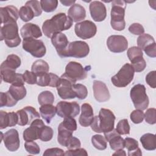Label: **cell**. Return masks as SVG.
<instances>
[{
    "instance_id": "d4e9b609",
    "label": "cell",
    "mask_w": 156,
    "mask_h": 156,
    "mask_svg": "<svg viewBox=\"0 0 156 156\" xmlns=\"http://www.w3.org/2000/svg\"><path fill=\"white\" fill-rule=\"evenodd\" d=\"M68 16L73 22H79L85 19L86 11L85 8L79 4H73L68 10Z\"/></svg>"
},
{
    "instance_id": "ffe728a7",
    "label": "cell",
    "mask_w": 156,
    "mask_h": 156,
    "mask_svg": "<svg viewBox=\"0 0 156 156\" xmlns=\"http://www.w3.org/2000/svg\"><path fill=\"white\" fill-rule=\"evenodd\" d=\"M51 38L52 44L55 47L58 55L62 57L63 52L69 44L67 37L62 32H57L54 34Z\"/></svg>"
},
{
    "instance_id": "4fadbf2b",
    "label": "cell",
    "mask_w": 156,
    "mask_h": 156,
    "mask_svg": "<svg viewBox=\"0 0 156 156\" xmlns=\"http://www.w3.org/2000/svg\"><path fill=\"white\" fill-rule=\"evenodd\" d=\"M16 113L18 118V124L21 126L30 124L34 119L40 117L36 109L32 106H26L23 109L18 110Z\"/></svg>"
},
{
    "instance_id": "484cf974",
    "label": "cell",
    "mask_w": 156,
    "mask_h": 156,
    "mask_svg": "<svg viewBox=\"0 0 156 156\" xmlns=\"http://www.w3.org/2000/svg\"><path fill=\"white\" fill-rule=\"evenodd\" d=\"M49 69V66L48 63L41 59L34 62L31 67V71L34 73L37 77L48 73Z\"/></svg>"
},
{
    "instance_id": "6125c7cd",
    "label": "cell",
    "mask_w": 156,
    "mask_h": 156,
    "mask_svg": "<svg viewBox=\"0 0 156 156\" xmlns=\"http://www.w3.org/2000/svg\"><path fill=\"white\" fill-rule=\"evenodd\" d=\"M113 155H126V153L124 150L119 149L116 151L114 154H113Z\"/></svg>"
},
{
    "instance_id": "bcb514c9",
    "label": "cell",
    "mask_w": 156,
    "mask_h": 156,
    "mask_svg": "<svg viewBox=\"0 0 156 156\" xmlns=\"http://www.w3.org/2000/svg\"><path fill=\"white\" fill-rule=\"evenodd\" d=\"M26 4L29 5L34 13L35 16H40L42 13V9L40 5V2L36 0L28 1L26 2Z\"/></svg>"
},
{
    "instance_id": "f35d334b",
    "label": "cell",
    "mask_w": 156,
    "mask_h": 156,
    "mask_svg": "<svg viewBox=\"0 0 156 156\" xmlns=\"http://www.w3.org/2000/svg\"><path fill=\"white\" fill-rule=\"evenodd\" d=\"M53 134L54 132L52 129L44 125L40 131L39 139L44 142L49 141L52 138Z\"/></svg>"
},
{
    "instance_id": "c3c4849f",
    "label": "cell",
    "mask_w": 156,
    "mask_h": 156,
    "mask_svg": "<svg viewBox=\"0 0 156 156\" xmlns=\"http://www.w3.org/2000/svg\"><path fill=\"white\" fill-rule=\"evenodd\" d=\"M23 77L24 81L28 84L33 85L37 83V76L32 71L26 70L23 74Z\"/></svg>"
},
{
    "instance_id": "f546056e",
    "label": "cell",
    "mask_w": 156,
    "mask_h": 156,
    "mask_svg": "<svg viewBox=\"0 0 156 156\" xmlns=\"http://www.w3.org/2000/svg\"><path fill=\"white\" fill-rule=\"evenodd\" d=\"M73 132L58 126L57 136V141L58 143L63 146L66 147L68 141L73 136Z\"/></svg>"
},
{
    "instance_id": "d6a6232c",
    "label": "cell",
    "mask_w": 156,
    "mask_h": 156,
    "mask_svg": "<svg viewBox=\"0 0 156 156\" xmlns=\"http://www.w3.org/2000/svg\"><path fill=\"white\" fill-rule=\"evenodd\" d=\"M19 16L22 21L24 22L29 21L35 16L34 13L32 9L26 4L20 8L19 11Z\"/></svg>"
},
{
    "instance_id": "8992f818",
    "label": "cell",
    "mask_w": 156,
    "mask_h": 156,
    "mask_svg": "<svg viewBox=\"0 0 156 156\" xmlns=\"http://www.w3.org/2000/svg\"><path fill=\"white\" fill-rule=\"evenodd\" d=\"M90 52L88 44L83 41H74L69 43L66 49L63 52L62 57H72L83 58L88 55Z\"/></svg>"
},
{
    "instance_id": "8d00e7d4",
    "label": "cell",
    "mask_w": 156,
    "mask_h": 156,
    "mask_svg": "<svg viewBox=\"0 0 156 156\" xmlns=\"http://www.w3.org/2000/svg\"><path fill=\"white\" fill-rule=\"evenodd\" d=\"M59 126L67 129L72 132L75 131L77 129V123L76 121L74 118L68 116L64 118L63 121L59 124Z\"/></svg>"
},
{
    "instance_id": "e0dca14e",
    "label": "cell",
    "mask_w": 156,
    "mask_h": 156,
    "mask_svg": "<svg viewBox=\"0 0 156 156\" xmlns=\"http://www.w3.org/2000/svg\"><path fill=\"white\" fill-rule=\"evenodd\" d=\"M90 12L91 18L94 21H104L107 16V10L105 5L101 1H94L90 4Z\"/></svg>"
},
{
    "instance_id": "3957f363",
    "label": "cell",
    "mask_w": 156,
    "mask_h": 156,
    "mask_svg": "<svg viewBox=\"0 0 156 156\" xmlns=\"http://www.w3.org/2000/svg\"><path fill=\"white\" fill-rule=\"evenodd\" d=\"M1 40H4L9 48L18 46L21 40L18 34V26L16 22L9 23L1 25L0 30Z\"/></svg>"
},
{
    "instance_id": "83f0119b",
    "label": "cell",
    "mask_w": 156,
    "mask_h": 156,
    "mask_svg": "<svg viewBox=\"0 0 156 156\" xmlns=\"http://www.w3.org/2000/svg\"><path fill=\"white\" fill-rule=\"evenodd\" d=\"M140 141L146 150L154 151L156 149V140L154 134L150 133L144 134L140 138Z\"/></svg>"
},
{
    "instance_id": "d6986e66",
    "label": "cell",
    "mask_w": 156,
    "mask_h": 156,
    "mask_svg": "<svg viewBox=\"0 0 156 156\" xmlns=\"http://www.w3.org/2000/svg\"><path fill=\"white\" fill-rule=\"evenodd\" d=\"M1 24L3 25L9 23L16 22L19 17L18 9L13 5H7L0 8Z\"/></svg>"
},
{
    "instance_id": "74e56055",
    "label": "cell",
    "mask_w": 156,
    "mask_h": 156,
    "mask_svg": "<svg viewBox=\"0 0 156 156\" xmlns=\"http://www.w3.org/2000/svg\"><path fill=\"white\" fill-rule=\"evenodd\" d=\"M40 2L41 9L46 12L54 11L58 5V1L57 0H41Z\"/></svg>"
},
{
    "instance_id": "1f68e13d",
    "label": "cell",
    "mask_w": 156,
    "mask_h": 156,
    "mask_svg": "<svg viewBox=\"0 0 156 156\" xmlns=\"http://www.w3.org/2000/svg\"><path fill=\"white\" fill-rule=\"evenodd\" d=\"M16 101L8 91L5 93H0V107H11L16 104Z\"/></svg>"
},
{
    "instance_id": "277c9868",
    "label": "cell",
    "mask_w": 156,
    "mask_h": 156,
    "mask_svg": "<svg viewBox=\"0 0 156 156\" xmlns=\"http://www.w3.org/2000/svg\"><path fill=\"white\" fill-rule=\"evenodd\" d=\"M130 96L136 109L144 110L147 108L149 101L144 85L138 83L134 85L130 90Z\"/></svg>"
},
{
    "instance_id": "9f6ffc18",
    "label": "cell",
    "mask_w": 156,
    "mask_h": 156,
    "mask_svg": "<svg viewBox=\"0 0 156 156\" xmlns=\"http://www.w3.org/2000/svg\"><path fill=\"white\" fill-rule=\"evenodd\" d=\"M144 52L150 57L155 58L156 57V44L155 42L153 43L146 46L144 49Z\"/></svg>"
},
{
    "instance_id": "f6af8a7d",
    "label": "cell",
    "mask_w": 156,
    "mask_h": 156,
    "mask_svg": "<svg viewBox=\"0 0 156 156\" xmlns=\"http://www.w3.org/2000/svg\"><path fill=\"white\" fill-rule=\"evenodd\" d=\"M145 121L149 124H154L156 122V110L154 108H148L144 116Z\"/></svg>"
},
{
    "instance_id": "f907efd6",
    "label": "cell",
    "mask_w": 156,
    "mask_h": 156,
    "mask_svg": "<svg viewBox=\"0 0 156 156\" xmlns=\"http://www.w3.org/2000/svg\"><path fill=\"white\" fill-rule=\"evenodd\" d=\"M129 31L133 35H141L144 32L143 26L140 23H133L129 27Z\"/></svg>"
},
{
    "instance_id": "f5cc1de1",
    "label": "cell",
    "mask_w": 156,
    "mask_h": 156,
    "mask_svg": "<svg viewBox=\"0 0 156 156\" xmlns=\"http://www.w3.org/2000/svg\"><path fill=\"white\" fill-rule=\"evenodd\" d=\"M65 155H71V156H78V155H85L87 156L88 153L85 149L83 148H77L74 149H68L65 153Z\"/></svg>"
},
{
    "instance_id": "9c48e42d",
    "label": "cell",
    "mask_w": 156,
    "mask_h": 156,
    "mask_svg": "<svg viewBox=\"0 0 156 156\" xmlns=\"http://www.w3.org/2000/svg\"><path fill=\"white\" fill-rule=\"evenodd\" d=\"M63 74L74 83L77 80L85 79L87 76L85 68L80 63L76 62H69L66 66Z\"/></svg>"
},
{
    "instance_id": "7a4b0ae2",
    "label": "cell",
    "mask_w": 156,
    "mask_h": 156,
    "mask_svg": "<svg viewBox=\"0 0 156 156\" xmlns=\"http://www.w3.org/2000/svg\"><path fill=\"white\" fill-rule=\"evenodd\" d=\"M126 7V1L115 0L112 1L111 9V26L118 31L124 29L126 22L124 20L125 9Z\"/></svg>"
},
{
    "instance_id": "ba28073f",
    "label": "cell",
    "mask_w": 156,
    "mask_h": 156,
    "mask_svg": "<svg viewBox=\"0 0 156 156\" xmlns=\"http://www.w3.org/2000/svg\"><path fill=\"white\" fill-rule=\"evenodd\" d=\"M115 116L109 109L101 108L98 115L99 130L104 133L109 132L114 129Z\"/></svg>"
},
{
    "instance_id": "7dc6e473",
    "label": "cell",
    "mask_w": 156,
    "mask_h": 156,
    "mask_svg": "<svg viewBox=\"0 0 156 156\" xmlns=\"http://www.w3.org/2000/svg\"><path fill=\"white\" fill-rule=\"evenodd\" d=\"M131 65L132 66L134 71L137 73L143 71L146 66V63L143 57L136 59L131 62Z\"/></svg>"
},
{
    "instance_id": "6da1fadb",
    "label": "cell",
    "mask_w": 156,
    "mask_h": 156,
    "mask_svg": "<svg viewBox=\"0 0 156 156\" xmlns=\"http://www.w3.org/2000/svg\"><path fill=\"white\" fill-rule=\"evenodd\" d=\"M73 22V20L65 13H57L43 23L42 26L43 32L48 38H51L54 34L71 28Z\"/></svg>"
},
{
    "instance_id": "603a6c76",
    "label": "cell",
    "mask_w": 156,
    "mask_h": 156,
    "mask_svg": "<svg viewBox=\"0 0 156 156\" xmlns=\"http://www.w3.org/2000/svg\"><path fill=\"white\" fill-rule=\"evenodd\" d=\"M20 34L23 38H38L42 36V32L38 26L33 23L24 24L20 30Z\"/></svg>"
},
{
    "instance_id": "52a82bcc",
    "label": "cell",
    "mask_w": 156,
    "mask_h": 156,
    "mask_svg": "<svg viewBox=\"0 0 156 156\" xmlns=\"http://www.w3.org/2000/svg\"><path fill=\"white\" fill-rule=\"evenodd\" d=\"M23 48L24 51L37 58L43 57L46 52L44 43L41 40L33 38H23Z\"/></svg>"
},
{
    "instance_id": "cb8c5ba5",
    "label": "cell",
    "mask_w": 156,
    "mask_h": 156,
    "mask_svg": "<svg viewBox=\"0 0 156 156\" xmlns=\"http://www.w3.org/2000/svg\"><path fill=\"white\" fill-rule=\"evenodd\" d=\"M59 80L60 77H58V76L50 73L38 77L37 84L40 87L49 86L52 87H57Z\"/></svg>"
},
{
    "instance_id": "44dd1931",
    "label": "cell",
    "mask_w": 156,
    "mask_h": 156,
    "mask_svg": "<svg viewBox=\"0 0 156 156\" xmlns=\"http://www.w3.org/2000/svg\"><path fill=\"white\" fill-rule=\"evenodd\" d=\"M104 134L105 140L109 142L110 148L112 150L118 151L125 147L124 140L116 132V129H113L112 131Z\"/></svg>"
},
{
    "instance_id": "7bdbcfd3",
    "label": "cell",
    "mask_w": 156,
    "mask_h": 156,
    "mask_svg": "<svg viewBox=\"0 0 156 156\" xmlns=\"http://www.w3.org/2000/svg\"><path fill=\"white\" fill-rule=\"evenodd\" d=\"M24 147L26 151L33 155L38 154L40 152V148L38 144L34 141H26L24 144Z\"/></svg>"
},
{
    "instance_id": "b9f144b4",
    "label": "cell",
    "mask_w": 156,
    "mask_h": 156,
    "mask_svg": "<svg viewBox=\"0 0 156 156\" xmlns=\"http://www.w3.org/2000/svg\"><path fill=\"white\" fill-rule=\"evenodd\" d=\"M116 132L119 135H126L130 133V126L127 119L120 120L116 127Z\"/></svg>"
},
{
    "instance_id": "db71d44e",
    "label": "cell",
    "mask_w": 156,
    "mask_h": 156,
    "mask_svg": "<svg viewBox=\"0 0 156 156\" xmlns=\"http://www.w3.org/2000/svg\"><path fill=\"white\" fill-rule=\"evenodd\" d=\"M155 74H156V71H152L149 72L146 76V83L152 88H155L156 87Z\"/></svg>"
},
{
    "instance_id": "4dcf8cb0",
    "label": "cell",
    "mask_w": 156,
    "mask_h": 156,
    "mask_svg": "<svg viewBox=\"0 0 156 156\" xmlns=\"http://www.w3.org/2000/svg\"><path fill=\"white\" fill-rule=\"evenodd\" d=\"M21 58L17 55L10 54L7 56L6 60L1 64L13 70H16L21 65Z\"/></svg>"
},
{
    "instance_id": "30bf717a",
    "label": "cell",
    "mask_w": 156,
    "mask_h": 156,
    "mask_svg": "<svg viewBox=\"0 0 156 156\" xmlns=\"http://www.w3.org/2000/svg\"><path fill=\"white\" fill-rule=\"evenodd\" d=\"M74 31L78 37L83 40H87L93 37L96 35L97 27L92 21L85 20L75 24Z\"/></svg>"
},
{
    "instance_id": "f1b7e54d",
    "label": "cell",
    "mask_w": 156,
    "mask_h": 156,
    "mask_svg": "<svg viewBox=\"0 0 156 156\" xmlns=\"http://www.w3.org/2000/svg\"><path fill=\"white\" fill-rule=\"evenodd\" d=\"M9 92L12 97L16 101L23 99L26 95V89L24 85H11Z\"/></svg>"
},
{
    "instance_id": "ab89813d",
    "label": "cell",
    "mask_w": 156,
    "mask_h": 156,
    "mask_svg": "<svg viewBox=\"0 0 156 156\" xmlns=\"http://www.w3.org/2000/svg\"><path fill=\"white\" fill-rule=\"evenodd\" d=\"M127 54L129 60L131 62L143 57V55L142 50L138 46H133L128 49Z\"/></svg>"
},
{
    "instance_id": "681fc988",
    "label": "cell",
    "mask_w": 156,
    "mask_h": 156,
    "mask_svg": "<svg viewBox=\"0 0 156 156\" xmlns=\"http://www.w3.org/2000/svg\"><path fill=\"white\" fill-rule=\"evenodd\" d=\"M124 146L127 148L128 152L132 151L138 147V143L134 138L126 137L124 139Z\"/></svg>"
},
{
    "instance_id": "680465c9",
    "label": "cell",
    "mask_w": 156,
    "mask_h": 156,
    "mask_svg": "<svg viewBox=\"0 0 156 156\" xmlns=\"http://www.w3.org/2000/svg\"><path fill=\"white\" fill-rule=\"evenodd\" d=\"M9 118V127L15 126L16 124H18V115L15 112H9L8 113Z\"/></svg>"
},
{
    "instance_id": "5bb4252c",
    "label": "cell",
    "mask_w": 156,
    "mask_h": 156,
    "mask_svg": "<svg viewBox=\"0 0 156 156\" xmlns=\"http://www.w3.org/2000/svg\"><path fill=\"white\" fill-rule=\"evenodd\" d=\"M107 46L111 52L120 53L127 49L128 41L126 38L122 35H113L108 38Z\"/></svg>"
},
{
    "instance_id": "4316f807",
    "label": "cell",
    "mask_w": 156,
    "mask_h": 156,
    "mask_svg": "<svg viewBox=\"0 0 156 156\" xmlns=\"http://www.w3.org/2000/svg\"><path fill=\"white\" fill-rule=\"evenodd\" d=\"M40 112L41 117L48 124H49L56 113V107L52 104L43 105L40 107Z\"/></svg>"
},
{
    "instance_id": "8fae6325",
    "label": "cell",
    "mask_w": 156,
    "mask_h": 156,
    "mask_svg": "<svg viewBox=\"0 0 156 156\" xmlns=\"http://www.w3.org/2000/svg\"><path fill=\"white\" fill-rule=\"evenodd\" d=\"M80 112V107L76 102L60 101L56 105V113L61 118L75 117Z\"/></svg>"
},
{
    "instance_id": "5b68a950",
    "label": "cell",
    "mask_w": 156,
    "mask_h": 156,
    "mask_svg": "<svg viewBox=\"0 0 156 156\" xmlns=\"http://www.w3.org/2000/svg\"><path fill=\"white\" fill-rule=\"evenodd\" d=\"M135 71L129 63L124 64L116 74L111 78L112 83L117 87H125L133 80Z\"/></svg>"
},
{
    "instance_id": "ee69618b",
    "label": "cell",
    "mask_w": 156,
    "mask_h": 156,
    "mask_svg": "<svg viewBox=\"0 0 156 156\" xmlns=\"http://www.w3.org/2000/svg\"><path fill=\"white\" fill-rule=\"evenodd\" d=\"M144 114L143 110L136 109L133 110L130 115V118L131 121L134 124H139L143 122L144 119Z\"/></svg>"
},
{
    "instance_id": "ac0fdd59",
    "label": "cell",
    "mask_w": 156,
    "mask_h": 156,
    "mask_svg": "<svg viewBox=\"0 0 156 156\" xmlns=\"http://www.w3.org/2000/svg\"><path fill=\"white\" fill-rule=\"evenodd\" d=\"M94 97L99 102H106L109 100L110 94L107 85L99 80H94L93 85Z\"/></svg>"
},
{
    "instance_id": "d590c367",
    "label": "cell",
    "mask_w": 156,
    "mask_h": 156,
    "mask_svg": "<svg viewBox=\"0 0 156 156\" xmlns=\"http://www.w3.org/2000/svg\"><path fill=\"white\" fill-rule=\"evenodd\" d=\"M93 146L98 150H104L107 148V140L101 135H94L91 137Z\"/></svg>"
},
{
    "instance_id": "e575fe53",
    "label": "cell",
    "mask_w": 156,
    "mask_h": 156,
    "mask_svg": "<svg viewBox=\"0 0 156 156\" xmlns=\"http://www.w3.org/2000/svg\"><path fill=\"white\" fill-rule=\"evenodd\" d=\"M38 101L40 105L52 104L54 101V96L50 91H44L40 93L38 97Z\"/></svg>"
},
{
    "instance_id": "11a10c76",
    "label": "cell",
    "mask_w": 156,
    "mask_h": 156,
    "mask_svg": "<svg viewBox=\"0 0 156 156\" xmlns=\"http://www.w3.org/2000/svg\"><path fill=\"white\" fill-rule=\"evenodd\" d=\"M43 155H65L63 150L58 147L49 148L46 149L43 153Z\"/></svg>"
},
{
    "instance_id": "94428289",
    "label": "cell",
    "mask_w": 156,
    "mask_h": 156,
    "mask_svg": "<svg viewBox=\"0 0 156 156\" xmlns=\"http://www.w3.org/2000/svg\"><path fill=\"white\" fill-rule=\"evenodd\" d=\"M76 1H60V2L65 6H69L74 4Z\"/></svg>"
},
{
    "instance_id": "60d3db41",
    "label": "cell",
    "mask_w": 156,
    "mask_h": 156,
    "mask_svg": "<svg viewBox=\"0 0 156 156\" xmlns=\"http://www.w3.org/2000/svg\"><path fill=\"white\" fill-rule=\"evenodd\" d=\"M76 96L79 99H84L88 95V90L87 87L80 83L74 84L73 87Z\"/></svg>"
},
{
    "instance_id": "7c38bea8",
    "label": "cell",
    "mask_w": 156,
    "mask_h": 156,
    "mask_svg": "<svg viewBox=\"0 0 156 156\" xmlns=\"http://www.w3.org/2000/svg\"><path fill=\"white\" fill-rule=\"evenodd\" d=\"M75 84L64 74L60 77V80L57 86V90L58 96L63 99H69L75 98L76 94L73 87Z\"/></svg>"
},
{
    "instance_id": "2e32d148",
    "label": "cell",
    "mask_w": 156,
    "mask_h": 156,
    "mask_svg": "<svg viewBox=\"0 0 156 156\" xmlns=\"http://www.w3.org/2000/svg\"><path fill=\"white\" fill-rule=\"evenodd\" d=\"M44 126V122L40 118L34 119L30 125V127L23 132V139L26 141H34L39 139V134L41 129Z\"/></svg>"
},
{
    "instance_id": "9a60e30c",
    "label": "cell",
    "mask_w": 156,
    "mask_h": 156,
    "mask_svg": "<svg viewBox=\"0 0 156 156\" xmlns=\"http://www.w3.org/2000/svg\"><path fill=\"white\" fill-rule=\"evenodd\" d=\"M2 140L5 147L10 152L16 151L20 147L19 134L15 129L7 130L4 135L1 133V140Z\"/></svg>"
},
{
    "instance_id": "6f0895ef",
    "label": "cell",
    "mask_w": 156,
    "mask_h": 156,
    "mask_svg": "<svg viewBox=\"0 0 156 156\" xmlns=\"http://www.w3.org/2000/svg\"><path fill=\"white\" fill-rule=\"evenodd\" d=\"M80 146L81 143L80 140L78 138L73 136L68 141L66 147H67L68 149H74L80 147Z\"/></svg>"
},
{
    "instance_id": "91938a15",
    "label": "cell",
    "mask_w": 156,
    "mask_h": 156,
    "mask_svg": "<svg viewBox=\"0 0 156 156\" xmlns=\"http://www.w3.org/2000/svg\"><path fill=\"white\" fill-rule=\"evenodd\" d=\"M141 155H142V152L139 147L136 148V149H135L132 151L128 152V155H129V156H130V155H140V156Z\"/></svg>"
},
{
    "instance_id": "816d5d0a",
    "label": "cell",
    "mask_w": 156,
    "mask_h": 156,
    "mask_svg": "<svg viewBox=\"0 0 156 156\" xmlns=\"http://www.w3.org/2000/svg\"><path fill=\"white\" fill-rule=\"evenodd\" d=\"M9 118L8 113L6 112L0 111V129H4L9 127Z\"/></svg>"
},
{
    "instance_id": "7402d4cb",
    "label": "cell",
    "mask_w": 156,
    "mask_h": 156,
    "mask_svg": "<svg viewBox=\"0 0 156 156\" xmlns=\"http://www.w3.org/2000/svg\"><path fill=\"white\" fill-rule=\"evenodd\" d=\"M81 115L79 117V124L83 127L91 125L93 118V110L91 105L88 103L83 104L81 106Z\"/></svg>"
},
{
    "instance_id": "836d02e7",
    "label": "cell",
    "mask_w": 156,
    "mask_h": 156,
    "mask_svg": "<svg viewBox=\"0 0 156 156\" xmlns=\"http://www.w3.org/2000/svg\"><path fill=\"white\" fill-rule=\"evenodd\" d=\"M155 42L154 38L152 36L148 34H143L140 35L137 38L138 47L141 50L144 49L148 45Z\"/></svg>"
}]
</instances>
